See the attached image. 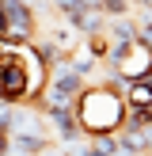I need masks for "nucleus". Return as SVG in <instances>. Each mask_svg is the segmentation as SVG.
I'll return each mask as SVG.
<instances>
[{
	"mask_svg": "<svg viewBox=\"0 0 152 156\" xmlns=\"http://www.w3.org/2000/svg\"><path fill=\"white\" fill-rule=\"evenodd\" d=\"M76 122H80L84 137H103V133H118L126 122V95L106 84H88L76 95Z\"/></svg>",
	"mask_w": 152,
	"mask_h": 156,
	"instance_id": "f257e3e1",
	"label": "nucleus"
},
{
	"mask_svg": "<svg viewBox=\"0 0 152 156\" xmlns=\"http://www.w3.org/2000/svg\"><path fill=\"white\" fill-rule=\"evenodd\" d=\"M38 34V19L30 0H4V38L12 42H34Z\"/></svg>",
	"mask_w": 152,
	"mask_h": 156,
	"instance_id": "f03ea898",
	"label": "nucleus"
},
{
	"mask_svg": "<svg viewBox=\"0 0 152 156\" xmlns=\"http://www.w3.org/2000/svg\"><path fill=\"white\" fill-rule=\"evenodd\" d=\"M110 73H118L126 84H133V80H148V76H152V46L144 42V38L129 42L126 53H122V61L110 69Z\"/></svg>",
	"mask_w": 152,
	"mask_h": 156,
	"instance_id": "7ed1b4c3",
	"label": "nucleus"
},
{
	"mask_svg": "<svg viewBox=\"0 0 152 156\" xmlns=\"http://www.w3.org/2000/svg\"><path fill=\"white\" fill-rule=\"evenodd\" d=\"M46 122H50V133L57 145H72L80 133V122H76V107H46Z\"/></svg>",
	"mask_w": 152,
	"mask_h": 156,
	"instance_id": "20e7f679",
	"label": "nucleus"
},
{
	"mask_svg": "<svg viewBox=\"0 0 152 156\" xmlns=\"http://www.w3.org/2000/svg\"><path fill=\"white\" fill-rule=\"evenodd\" d=\"M12 152H19V156H50L53 141L42 137V133H12Z\"/></svg>",
	"mask_w": 152,
	"mask_h": 156,
	"instance_id": "39448f33",
	"label": "nucleus"
},
{
	"mask_svg": "<svg viewBox=\"0 0 152 156\" xmlns=\"http://www.w3.org/2000/svg\"><path fill=\"white\" fill-rule=\"evenodd\" d=\"M126 107L152 111V76H148V80H133V84H126Z\"/></svg>",
	"mask_w": 152,
	"mask_h": 156,
	"instance_id": "423d86ee",
	"label": "nucleus"
},
{
	"mask_svg": "<svg viewBox=\"0 0 152 156\" xmlns=\"http://www.w3.org/2000/svg\"><path fill=\"white\" fill-rule=\"evenodd\" d=\"M68 65L76 69V76H84V80H88V76L95 73V69L103 65V61H99V57H91L88 50H76V53H68Z\"/></svg>",
	"mask_w": 152,
	"mask_h": 156,
	"instance_id": "0eeeda50",
	"label": "nucleus"
},
{
	"mask_svg": "<svg viewBox=\"0 0 152 156\" xmlns=\"http://www.w3.org/2000/svg\"><path fill=\"white\" fill-rule=\"evenodd\" d=\"M91 149H95L99 156H114L118 152V133H103V137H88Z\"/></svg>",
	"mask_w": 152,
	"mask_h": 156,
	"instance_id": "6e6552de",
	"label": "nucleus"
},
{
	"mask_svg": "<svg viewBox=\"0 0 152 156\" xmlns=\"http://www.w3.org/2000/svg\"><path fill=\"white\" fill-rule=\"evenodd\" d=\"M61 15H72V12H88V8H99V0H53Z\"/></svg>",
	"mask_w": 152,
	"mask_h": 156,
	"instance_id": "1a4fd4ad",
	"label": "nucleus"
},
{
	"mask_svg": "<svg viewBox=\"0 0 152 156\" xmlns=\"http://www.w3.org/2000/svg\"><path fill=\"white\" fill-rule=\"evenodd\" d=\"M4 152H12V133L0 129V156H4Z\"/></svg>",
	"mask_w": 152,
	"mask_h": 156,
	"instance_id": "9d476101",
	"label": "nucleus"
},
{
	"mask_svg": "<svg viewBox=\"0 0 152 156\" xmlns=\"http://www.w3.org/2000/svg\"><path fill=\"white\" fill-rule=\"evenodd\" d=\"M114 156H144V152H126V149H118V152H114Z\"/></svg>",
	"mask_w": 152,
	"mask_h": 156,
	"instance_id": "9b49d317",
	"label": "nucleus"
},
{
	"mask_svg": "<svg viewBox=\"0 0 152 156\" xmlns=\"http://www.w3.org/2000/svg\"><path fill=\"white\" fill-rule=\"evenodd\" d=\"M4 156H19V152H4Z\"/></svg>",
	"mask_w": 152,
	"mask_h": 156,
	"instance_id": "f8f14e48",
	"label": "nucleus"
}]
</instances>
